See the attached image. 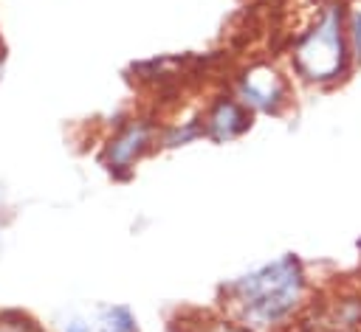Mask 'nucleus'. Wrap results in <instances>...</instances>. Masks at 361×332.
I'll return each instance as SVG.
<instances>
[{
  "instance_id": "obj_10",
  "label": "nucleus",
  "mask_w": 361,
  "mask_h": 332,
  "mask_svg": "<svg viewBox=\"0 0 361 332\" xmlns=\"http://www.w3.org/2000/svg\"><path fill=\"white\" fill-rule=\"evenodd\" d=\"M347 45H350L353 65L361 68V6L355 3H350L347 8Z\"/></svg>"
},
{
  "instance_id": "obj_11",
  "label": "nucleus",
  "mask_w": 361,
  "mask_h": 332,
  "mask_svg": "<svg viewBox=\"0 0 361 332\" xmlns=\"http://www.w3.org/2000/svg\"><path fill=\"white\" fill-rule=\"evenodd\" d=\"M0 62H3V39H0Z\"/></svg>"
},
{
  "instance_id": "obj_7",
  "label": "nucleus",
  "mask_w": 361,
  "mask_h": 332,
  "mask_svg": "<svg viewBox=\"0 0 361 332\" xmlns=\"http://www.w3.org/2000/svg\"><path fill=\"white\" fill-rule=\"evenodd\" d=\"M59 332H138V318L127 304H85L68 309L59 324Z\"/></svg>"
},
{
  "instance_id": "obj_4",
  "label": "nucleus",
  "mask_w": 361,
  "mask_h": 332,
  "mask_svg": "<svg viewBox=\"0 0 361 332\" xmlns=\"http://www.w3.org/2000/svg\"><path fill=\"white\" fill-rule=\"evenodd\" d=\"M158 146H161V121H155L152 115H130L102 141L99 163L113 177H127Z\"/></svg>"
},
{
  "instance_id": "obj_12",
  "label": "nucleus",
  "mask_w": 361,
  "mask_h": 332,
  "mask_svg": "<svg viewBox=\"0 0 361 332\" xmlns=\"http://www.w3.org/2000/svg\"><path fill=\"white\" fill-rule=\"evenodd\" d=\"M0 79H3V62H0Z\"/></svg>"
},
{
  "instance_id": "obj_2",
  "label": "nucleus",
  "mask_w": 361,
  "mask_h": 332,
  "mask_svg": "<svg viewBox=\"0 0 361 332\" xmlns=\"http://www.w3.org/2000/svg\"><path fill=\"white\" fill-rule=\"evenodd\" d=\"M347 8L350 0H322L305 28L293 37L288 62L296 82L333 87L355 70L347 45Z\"/></svg>"
},
{
  "instance_id": "obj_8",
  "label": "nucleus",
  "mask_w": 361,
  "mask_h": 332,
  "mask_svg": "<svg viewBox=\"0 0 361 332\" xmlns=\"http://www.w3.org/2000/svg\"><path fill=\"white\" fill-rule=\"evenodd\" d=\"M197 138H203L197 115H195V118H186V121H180V124H161V146H166V149H172V146H186V143H192V141H197Z\"/></svg>"
},
{
  "instance_id": "obj_1",
  "label": "nucleus",
  "mask_w": 361,
  "mask_h": 332,
  "mask_svg": "<svg viewBox=\"0 0 361 332\" xmlns=\"http://www.w3.org/2000/svg\"><path fill=\"white\" fill-rule=\"evenodd\" d=\"M220 293L234 326L245 332H282L299 324L316 284L299 256L282 253L226 281Z\"/></svg>"
},
{
  "instance_id": "obj_13",
  "label": "nucleus",
  "mask_w": 361,
  "mask_h": 332,
  "mask_svg": "<svg viewBox=\"0 0 361 332\" xmlns=\"http://www.w3.org/2000/svg\"><path fill=\"white\" fill-rule=\"evenodd\" d=\"M350 3H361V0H350Z\"/></svg>"
},
{
  "instance_id": "obj_3",
  "label": "nucleus",
  "mask_w": 361,
  "mask_h": 332,
  "mask_svg": "<svg viewBox=\"0 0 361 332\" xmlns=\"http://www.w3.org/2000/svg\"><path fill=\"white\" fill-rule=\"evenodd\" d=\"M228 90L254 115H282L293 101V79L274 59H251L237 68Z\"/></svg>"
},
{
  "instance_id": "obj_5",
  "label": "nucleus",
  "mask_w": 361,
  "mask_h": 332,
  "mask_svg": "<svg viewBox=\"0 0 361 332\" xmlns=\"http://www.w3.org/2000/svg\"><path fill=\"white\" fill-rule=\"evenodd\" d=\"M299 326L302 332H361V281L316 290Z\"/></svg>"
},
{
  "instance_id": "obj_6",
  "label": "nucleus",
  "mask_w": 361,
  "mask_h": 332,
  "mask_svg": "<svg viewBox=\"0 0 361 332\" xmlns=\"http://www.w3.org/2000/svg\"><path fill=\"white\" fill-rule=\"evenodd\" d=\"M197 121H200V132L206 141L231 143L251 129L254 113L231 90H223V93H214L203 104V110L197 113Z\"/></svg>"
},
{
  "instance_id": "obj_9",
  "label": "nucleus",
  "mask_w": 361,
  "mask_h": 332,
  "mask_svg": "<svg viewBox=\"0 0 361 332\" xmlns=\"http://www.w3.org/2000/svg\"><path fill=\"white\" fill-rule=\"evenodd\" d=\"M0 332H48L37 318L20 309H0Z\"/></svg>"
}]
</instances>
